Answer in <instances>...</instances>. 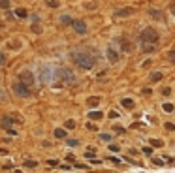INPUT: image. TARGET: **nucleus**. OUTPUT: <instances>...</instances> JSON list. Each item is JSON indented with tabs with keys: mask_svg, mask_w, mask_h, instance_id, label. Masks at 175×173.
<instances>
[{
	"mask_svg": "<svg viewBox=\"0 0 175 173\" xmlns=\"http://www.w3.org/2000/svg\"><path fill=\"white\" fill-rule=\"evenodd\" d=\"M55 137H56V139H64V137H66V132H64L62 128H56V130H55Z\"/></svg>",
	"mask_w": 175,
	"mask_h": 173,
	"instance_id": "16",
	"label": "nucleus"
},
{
	"mask_svg": "<svg viewBox=\"0 0 175 173\" xmlns=\"http://www.w3.org/2000/svg\"><path fill=\"white\" fill-rule=\"evenodd\" d=\"M100 137H102L104 141H111V136H109V134H100Z\"/></svg>",
	"mask_w": 175,
	"mask_h": 173,
	"instance_id": "35",
	"label": "nucleus"
},
{
	"mask_svg": "<svg viewBox=\"0 0 175 173\" xmlns=\"http://www.w3.org/2000/svg\"><path fill=\"white\" fill-rule=\"evenodd\" d=\"M153 164H154V166H164V160H160V158H153Z\"/></svg>",
	"mask_w": 175,
	"mask_h": 173,
	"instance_id": "33",
	"label": "nucleus"
},
{
	"mask_svg": "<svg viewBox=\"0 0 175 173\" xmlns=\"http://www.w3.org/2000/svg\"><path fill=\"white\" fill-rule=\"evenodd\" d=\"M60 23H62V25H72V23H74V19H72L70 15H62V17H60Z\"/></svg>",
	"mask_w": 175,
	"mask_h": 173,
	"instance_id": "19",
	"label": "nucleus"
},
{
	"mask_svg": "<svg viewBox=\"0 0 175 173\" xmlns=\"http://www.w3.org/2000/svg\"><path fill=\"white\" fill-rule=\"evenodd\" d=\"M121 104H122V107H124V109H128V111H132L134 107H136V104H134V100H130V98H124V100L121 102Z\"/></svg>",
	"mask_w": 175,
	"mask_h": 173,
	"instance_id": "9",
	"label": "nucleus"
},
{
	"mask_svg": "<svg viewBox=\"0 0 175 173\" xmlns=\"http://www.w3.org/2000/svg\"><path fill=\"white\" fill-rule=\"evenodd\" d=\"M132 49H134L132 42H124V43H122V51H124V53H128V51H132Z\"/></svg>",
	"mask_w": 175,
	"mask_h": 173,
	"instance_id": "20",
	"label": "nucleus"
},
{
	"mask_svg": "<svg viewBox=\"0 0 175 173\" xmlns=\"http://www.w3.org/2000/svg\"><path fill=\"white\" fill-rule=\"evenodd\" d=\"M70 58L74 60L81 70H90V68H94V64H96V53L92 49H87V47L74 49L70 53Z\"/></svg>",
	"mask_w": 175,
	"mask_h": 173,
	"instance_id": "1",
	"label": "nucleus"
},
{
	"mask_svg": "<svg viewBox=\"0 0 175 173\" xmlns=\"http://www.w3.org/2000/svg\"><path fill=\"white\" fill-rule=\"evenodd\" d=\"M113 130H115L117 134H124V132H126L124 128H122V126H113Z\"/></svg>",
	"mask_w": 175,
	"mask_h": 173,
	"instance_id": "32",
	"label": "nucleus"
},
{
	"mask_svg": "<svg viewBox=\"0 0 175 173\" xmlns=\"http://www.w3.org/2000/svg\"><path fill=\"white\" fill-rule=\"evenodd\" d=\"M107 58H109V62H111V64H117L121 57H119V53H117V51L113 49V47H109V49H107Z\"/></svg>",
	"mask_w": 175,
	"mask_h": 173,
	"instance_id": "8",
	"label": "nucleus"
},
{
	"mask_svg": "<svg viewBox=\"0 0 175 173\" xmlns=\"http://www.w3.org/2000/svg\"><path fill=\"white\" fill-rule=\"evenodd\" d=\"M30 30H32L34 34H42V27H38V25H32V28H30Z\"/></svg>",
	"mask_w": 175,
	"mask_h": 173,
	"instance_id": "28",
	"label": "nucleus"
},
{
	"mask_svg": "<svg viewBox=\"0 0 175 173\" xmlns=\"http://www.w3.org/2000/svg\"><path fill=\"white\" fill-rule=\"evenodd\" d=\"M9 151H6V149H0V154H8Z\"/></svg>",
	"mask_w": 175,
	"mask_h": 173,
	"instance_id": "43",
	"label": "nucleus"
},
{
	"mask_svg": "<svg viewBox=\"0 0 175 173\" xmlns=\"http://www.w3.org/2000/svg\"><path fill=\"white\" fill-rule=\"evenodd\" d=\"M77 169H89V166H85V164H75Z\"/></svg>",
	"mask_w": 175,
	"mask_h": 173,
	"instance_id": "37",
	"label": "nucleus"
},
{
	"mask_svg": "<svg viewBox=\"0 0 175 173\" xmlns=\"http://www.w3.org/2000/svg\"><path fill=\"white\" fill-rule=\"evenodd\" d=\"M19 81L25 85H28V86H32L34 85V75L30 74V72H21V75H19Z\"/></svg>",
	"mask_w": 175,
	"mask_h": 173,
	"instance_id": "5",
	"label": "nucleus"
},
{
	"mask_svg": "<svg viewBox=\"0 0 175 173\" xmlns=\"http://www.w3.org/2000/svg\"><path fill=\"white\" fill-rule=\"evenodd\" d=\"M134 13V8L130 6H124V8H119V9H115V17H128V15H132Z\"/></svg>",
	"mask_w": 175,
	"mask_h": 173,
	"instance_id": "6",
	"label": "nucleus"
},
{
	"mask_svg": "<svg viewBox=\"0 0 175 173\" xmlns=\"http://www.w3.org/2000/svg\"><path fill=\"white\" fill-rule=\"evenodd\" d=\"M132 128H143V123H136V124H132Z\"/></svg>",
	"mask_w": 175,
	"mask_h": 173,
	"instance_id": "41",
	"label": "nucleus"
},
{
	"mask_svg": "<svg viewBox=\"0 0 175 173\" xmlns=\"http://www.w3.org/2000/svg\"><path fill=\"white\" fill-rule=\"evenodd\" d=\"M47 164H49V166H53V167H55V166H59V162H56V160H49V162H47Z\"/></svg>",
	"mask_w": 175,
	"mask_h": 173,
	"instance_id": "42",
	"label": "nucleus"
},
{
	"mask_svg": "<svg viewBox=\"0 0 175 173\" xmlns=\"http://www.w3.org/2000/svg\"><path fill=\"white\" fill-rule=\"evenodd\" d=\"M25 167H28V169H34L36 166H38V162L36 160H25V164H23Z\"/></svg>",
	"mask_w": 175,
	"mask_h": 173,
	"instance_id": "18",
	"label": "nucleus"
},
{
	"mask_svg": "<svg viewBox=\"0 0 175 173\" xmlns=\"http://www.w3.org/2000/svg\"><path fill=\"white\" fill-rule=\"evenodd\" d=\"M111 162H113V164H121V160L119 158H115V156H111V158H109Z\"/></svg>",
	"mask_w": 175,
	"mask_h": 173,
	"instance_id": "40",
	"label": "nucleus"
},
{
	"mask_svg": "<svg viewBox=\"0 0 175 173\" xmlns=\"http://www.w3.org/2000/svg\"><path fill=\"white\" fill-rule=\"evenodd\" d=\"M164 128H166L168 132H173L175 130V124L173 123H166V124H164Z\"/></svg>",
	"mask_w": 175,
	"mask_h": 173,
	"instance_id": "27",
	"label": "nucleus"
},
{
	"mask_svg": "<svg viewBox=\"0 0 175 173\" xmlns=\"http://www.w3.org/2000/svg\"><path fill=\"white\" fill-rule=\"evenodd\" d=\"M168 60L171 64H175V51H169V53H168Z\"/></svg>",
	"mask_w": 175,
	"mask_h": 173,
	"instance_id": "25",
	"label": "nucleus"
},
{
	"mask_svg": "<svg viewBox=\"0 0 175 173\" xmlns=\"http://www.w3.org/2000/svg\"><path fill=\"white\" fill-rule=\"evenodd\" d=\"M162 107H164V111H166V113H173V109H175L173 104H169V102H168V104H164Z\"/></svg>",
	"mask_w": 175,
	"mask_h": 173,
	"instance_id": "21",
	"label": "nucleus"
},
{
	"mask_svg": "<svg viewBox=\"0 0 175 173\" xmlns=\"http://www.w3.org/2000/svg\"><path fill=\"white\" fill-rule=\"evenodd\" d=\"M140 40H141L143 43H156L158 42V32L154 28L147 27V28H143L141 32H140Z\"/></svg>",
	"mask_w": 175,
	"mask_h": 173,
	"instance_id": "3",
	"label": "nucleus"
},
{
	"mask_svg": "<svg viewBox=\"0 0 175 173\" xmlns=\"http://www.w3.org/2000/svg\"><path fill=\"white\" fill-rule=\"evenodd\" d=\"M13 92L19 96V98H28L30 96V86L25 85V83H17L13 86Z\"/></svg>",
	"mask_w": 175,
	"mask_h": 173,
	"instance_id": "4",
	"label": "nucleus"
},
{
	"mask_svg": "<svg viewBox=\"0 0 175 173\" xmlns=\"http://www.w3.org/2000/svg\"><path fill=\"white\" fill-rule=\"evenodd\" d=\"M85 156H87V158H96V154H94V151H89V152H85Z\"/></svg>",
	"mask_w": 175,
	"mask_h": 173,
	"instance_id": "34",
	"label": "nucleus"
},
{
	"mask_svg": "<svg viewBox=\"0 0 175 173\" xmlns=\"http://www.w3.org/2000/svg\"><path fill=\"white\" fill-rule=\"evenodd\" d=\"M87 117H89V119H92V120H102V117H104V115H102V111H90Z\"/></svg>",
	"mask_w": 175,
	"mask_h": 173,
	"instance_id": "13",
	"label": "nucleus"
},
{
	"mask_svg": "<svg viewBox=\"0 0 175 173\" xmlns=\"http://www.w3.org/2000/svg\"><path fill=\"white\" fill-rule=\"evenodd\" d=\"M117 117H119V113H117V111H111V113H109V119H117Z\"/></svg>",
	"mask_w": 175,
	"mask_h": 173,
	"instance_id": "39",
	"label": "nucleus"
},
{
	"mask_svg": "<svg viewBox=\"0 0 175 173\" xmlns=\"http://www.w3.org/2000/svg\"><path fill=\"white\" fill-rule=\"evenodd\" d=\"M151 145L153 147H162L164 143H162V139H151Z\"/></svg>",
	"mask_w": 175,
	"mask_h": 173,
	"instance_id": "26",
	"label": "nucleus"
},
{
	"mask_svg": "<svg viewBox=\"0 0 175 173\" xmlns=\"http://www.w3.org/2000/svg\"><path fill=\"white\" fill-rule=\"evenodd\" d=\"M15 17H19V19H27V17H28L27 9H25V8H17V9H15Z\"/></svg>",
	"mask_w": 175,
	"mask_h": 173,
	"instance_id": "11",
	"label": "nucleus"
},
{
	"mask_svg": "<svg viewBox=\"0 0 175 173\" xmlns=\"http://www.w3.org/2000/svg\"><path fill=\"white\" fill-rule=\"evenodd\" d=\"M171 94V89H169V86H164L162 89V96H169Z\"/></svg>",
	"mask_w": 175,
	"mask_h": 173,
	"instance_id": "31",
	"label": "nucleus"
},
{
	"mask_svg": "<svg viewBox=\"0 0 175 173\" xmlns=\"http://www.w3.org/2000/svg\"><path fill=\"white\" fill-rule=\"evenodd\" d=\"M72 28H74L77 34H87V25L83 21H74L72 23Z\"/></svg>",
	"mask_w": 175,
	"mask_h": 173,
	"instance_id": "7",
	"label": "nucleus"
},
{
	"mask_svg": "<svg viewBox=\"0 0 175 173\" xmlns=\"http://www.w3.org/2000/svg\"><path fill=\"white\" fill-rule=\"evenodd\" d=\"M55 77H56V79H60L64 85H75V77H74V74H72L68 68H62V66L55 70Z\"/></svg>",
	"mask_w": 175,
	"mask_h": 173,
	"instance_id": "2",
	"label": "nucleus"
},
{
	"mask_svg": "<svg viewBox=\"0 0 175 173\" xmlns=\"http://www.w3.org/2000/svg\"><path fill=\"white\" fill-rule=\"evenodd\" d=\"M143 152H145L147 156H153V147H143Z\"/></svg>",
	"mask_w": 175,
	"mask_h": 173,
	"instance_id": "30",
	"label": "nucleus"
},
{
	"mask_svg": "<svg viewBox=\"0 0 175 173\" xmlns=\"http://www.w3.org/2000/svg\"><path fill=\"white\" fill-rule=\"evenodd\" d=\"M64 126H66V128H75V123H74V120H66V123H64Z\"/></svg>",
	"mask_w": 175,
	"mask_h": 173,
	"instance_id": "29",
	"label": "nucleus"
},
{
	"mask_svg": "<svg viewBox=\"0 0 175 173\" xmlns=\"http://www.w3.org/2000/svg\"><path fill=\"white\" fill-rule=\"evenodd\" d=\"M9 6H12V0H0V8L2 9H8Z\"/></svg>",
	"mask_w": 175,
	"mask_h": 173,
	"instance_id": "22",
	"label": "nucleus"
},
{
	"mask_svg": "<svg viewBox=\"0 0 175 173\" xmlns=\"http://www.w3.org/2000/svg\"><path fill=\"white\" fill-rule=\"evenodd\" d=\"M141 49H143V51H147V53H153V51H156V45H154V43H145Z\"/></svg>",
	"mask_w": 175,
	"mask_h": 173,
	"instance_id": "17",
	"label": "nucleus"
},
{
	"mask_svg": "<svg viewBox=\"0 0 175 173\" xmlns=\"http://www.w3.org/2000/svg\"><path fill=\"white\" fill-rule=\"evenodd\" d=\"M162 77H164V74H162V72H153V74H151V81H153V83L160 81Z\"/></svg>",
	"mask_w": 175,
	"mask_h": 173,
	"instance_id": "15",
	"label": "nucleus"
},
{
	"mask_svg": "<svg viewBox=\"0 0 175 173\" xmlns=\"http://www.w3.org/2000/svg\"><path fill=\"white\" fill-rule=\"evenodd\" d=\"M85 8H87V9H96V8H98V2H87Z\"/></svg>",
	"mask_w": 175,
	"mask_h": 173,
	"instance_id": "24",
	"label": "nucleus"
},
{
	"mask_svg": "<svg viewBox=\"0 0 175 173\" xmlns=\"http://www.w3.org/2000/svg\"><path fill=\"white\" fill-rule=\"evenodd\" d=\"M149 15H151V17H153V19H158V21H160V19L164 17V15H162V12H160V9H154V8H151V9H149Z\"/></svg>",
	"mask_w": 175,
	"mask_h": 173,
	"instance_id": "10",
	"label": "nucleus"
},
{
	"mask_svg": "<svg viewBox=\"0 0 175 173\" xmlns=\"http://www.w3.org/2000/svg\"><path fill=\"white\" fill-rule=\"evenodd\" d=\"M68 145H70V147H77V145H79V141H77V139H70Z\"/></svg>",
	"mask_w": 175,
	"mask_h": 173,
	"instance_id": "36",
	"label": "nucleus"
},
{
	"mask_svg": "<svg viewBox=\"0 0 175 173\" xmlns=\"http://www.w3.org/2000/svg\"><path fill=\"white\" fill-rule=\"evenodd\" d=\"M100 104V96H90L87 98V105H98Z\"/></svg>",
	"mask_w": 175,
	"mask_h": 173,
	"instance_id": "14",
	"label": "nucleus"
},
{
	"mask_svg": "<svg viewBox=\"0 0 175 173\" xmlns=\"http://www.w3.org/2000/svg\"><path fill=\"white\" fill-rule=\"evenodd\" d=\"M15 123V120H12V119H8V117H4L2 120H0V124H2V128H6V130H9L12 128V124Z\"/></svg>",
	"mask_w": 175,
	"mask_h": 173,
	"instance_id": "12",
	"label": "nucleus"
},
{
	"mask_svg": "<svg viewBox=\"0 0 175 173\" xmlns=\"http://www.w3.org/2000/svg\"><path fill=\"white\" fill-rule=\"evenodd\" d=\"M4 62H6V57H4V53H0V66H4Z\"/></svg>",
	"mask_w": 175,
	"mask_h": 173,
	"instance_id": "38",
	"label": "nucleus"
},
{
	"mask_svg": "<svg viewBox=\"0 0 175 173\" xmlns=\"http://www.w3.org/2000/svg\"><path fill=\"white\" fill-rule=\"evenodd\" d=\"M45 4L49 8H59V0H45Z\"/></svg>",
	"mask_w": 175,
	"mask_h": 173,
	"instance_id": "23",
	"label": "nucleus"
}]
</instances>
